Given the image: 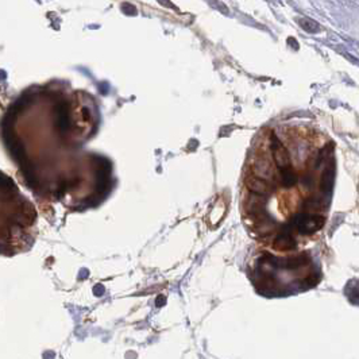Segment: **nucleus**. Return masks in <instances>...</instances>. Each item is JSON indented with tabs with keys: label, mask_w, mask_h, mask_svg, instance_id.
<instances>
[{
	"label": "nucleus",
	"mask_w": 359,
	"mask_h": 359,
	"mask_svg": "<svg viewBox=\"0 0 359 359\" xmlns=\"http://www.w3.org/2000/svg\"><path fill=\"white\" fill-rule=\"evenodd\" d=\"M325 219L319 215H300L297 218V228L301 234H312L320 229Z\"/></svg>",
	"instance_id": "f257e3e1"
},
{
	"label": "nucleus",
	"mask_w": 359,
	"mask_h": 359,
	"mask_svg": "<svg viewBox=\"0 0 359 359\" xmlns=\"http://www.w3.org/2000/svg\"><path fill=\"white\" fill-rule=\"evenodd\" d=\"M271 151H273V158H274L275 165L281 169H288L291 165V157L288 153L287 149H284L283 143L277 139L273 138V143H271Z\"/></svg>",
	"instance_id": "f03ea898"
},
{
	"label": "nucleus",
	"mask_w": 359,
	"mask_h": 359,
	"mask_svg": "<svg viewBox=\"0 0 359 359\" xmlns=\"http://www.w3.org/2000/svg\"><path fill=\"white\" fill-rule=\"evenodd\" d=\"M247 188L250 189V191L254 193V195L257 196H262V195H266V193H269L271 189V187L269 185L265 179L262 178H258V177H251V178L247 179Z\"/></svg>",
	"instance_id": "7ed1b4c3"
},
{
	"label": "nucleus",
	"mask_w": 359,
	"mask_h": 359,
	"mask_svg": "<svg viewBox=\"0 0 359 359\" xmlns=\"http://www.w3.org/2000/svg\"><path fill=\"white\" fill-rule=\"evenodd\" d=\"M254 170H255V177H258V178L268 179L273 176V169H271L269 160H266V158L257 160L255 164H254Z\"/></svg>",
	"instance_id": "20e7f679"
},
{
	"label": "nucleus",
	"mask_w": 359,
	"mask_h": 359,
	"mask_svg": "<svg viewBox=\"0 0 359 359\" xmlns=\"http://www.w3.org/2000/svg\"><path fill=\"white\" fill-rule=\"evenodd\" d=\"M274 246L277 248H285L287 250V248H293L296 243H294V239L292 238V234L284 231L283 234H279L278 237L275 238Z\"/></svg>",
	"instance_id": "39448f33"
},
{
	"label": "nucleus",
	"mask_w": 359,
	"mask_h": 359,
	"mask_svg": "<svg viewBox=\"0 0 359 359\" xmlns=\"http://www.w3.org/2000/svg\"><path fill=\"white\" fill-rule=\"evenodd\" d=\"M320 189L323 192H328L332 187V181H334V169L332 168H327L323 173L320 179Z\"/></svg>",
	"instance_id": "423d86ee"
},
{
	"label": "nucleus",
	"mask_w": 359,
	"mask_h": 359,
	"mask_svg": "<svg viewBox=\"0 0 359 359\" xmlns=\"http://www.w3.org/2000/svg\"><path fill=\"white\" fill-rule=\"evenodd\" d=\"M296 179H297V177H296V174H294V172L292 169H283V172H281V181H283L284 187H292V185H294V183H296Z\"/></svg>",
	"instance_id": "0eeeda50"
}]
</instances>
